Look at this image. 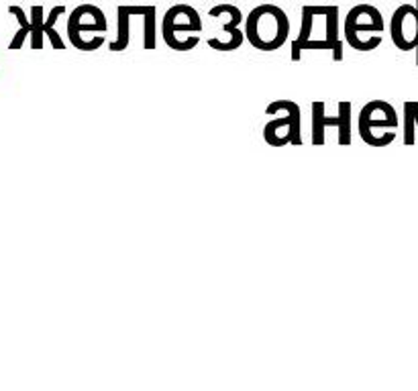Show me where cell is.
Segmentation results:
<instances>
[{
    "instance_id": "cell-3",
    "label": "cell",
    "mask_w": 418,
    "mask_h": 391,
    "mask_svg": "<svg viewBox=\"0 0 418 391\" xmlns=\"http://www.w3.org/2000/svg\"><path fill=\"white\" fill-rule=\"evenodd\" d=\"M365 31H374V33H382L384 31V21H382V14L375 13L374 16H369L367 23H360L357 16L353 13L347 14L345 19V39L347 43L355 49V51H372L375 49L379 43H382V37H372L369 41H361L360 33H365Z\"/></svg>"
},
{
    "instance_id": "cell-7",
    "label": "cell",
    "mask_w": 418,
    "mask_h": 391,
    "mask_svg": "<svg viewBox=\"0 0 418 391\" xmlns=\"http://www.w3.org/2000/svg\"><path fill=\"white\" fill-rule=\"evenodd\" d=\"M241 19H243V14L239 9H235L231 6V21L229 23H225V27H223V33H229L231 35V39L225 43H218L215 41L213 37L208 39V45L213 47V49H217V51H235V49H239L241 47V43L245 39V33H241L237 25L241 23Z\"/></svg>"
},
{
    "instance_id": "cell-14",
    "label": "cell",
    "mask_w": 418,
    "mask_h": 391,
    "mask_svg": "<svg viewBox=\"0 0 418 391\" xmlns=\"http://www.w3.org/2000/svg\"><path fill=\"white\" fill-rule=\"evenodd\" d=\"M143 49H156V9L145 11Z\"/></svg>"
},
{
    "instance_id": "cell-11",
    "label": "cell",
    "mask_w": 418,
    "mask_h": 391,
    "mask_svg": "<svg viewBox=\"0 0 418 391\" xmlns=\"http://www.w3.org/2000/svg\"><path fill=\"white\" fill-rule=\"evenodd\" d=\"M339 145H349L351 143V102H341L339 104Z\"/></svg>"
},
{
    "instance_id": "cell-6",
    "label": "cell",
    "mask_w": 418,
    "mask_h": 391,
    "mask_svg": "<svg viewBox=\"0 0 418 391\" xmlns=\"http://www.w3.org/2000/svg\"><path fill=\"white\" fill-rule=\"evenodd\" d=\"M377 126H389V128H396V126H398V114H396V111L384 114L382 118H374V116L369 114V111L363 106L360 112V135H361V139L365 141L367 145H372V147H382V145H379V141L375 139L374 135H372V131L377 128Z\"/></svg>"
},
{
    "instance_id": "cell-2",
    "label": "cell",
    "mask_w": 418,
    "mask_h": 391,
    "mask_svg": "<svg viewBox=\"0 0 418 391\" xmlns=\"http://www.w3.org/2000/svg\"><path fill=\"white\" fill-rule=\"evenodd\" d=\"M277 111H286L284 116H277L274 121H270L265 128H263V137H265V143L274 147L275 143V135L280 133L282 126H290V137H292V143L290 145H302V137H300V108L294 100H275L272 102L265 112L267 114H275Z\"/></svg>"
},
{
    "instance_id": "cell-8",
    "label": "cell",
    "mask_w": 418,
    "mask_h": 391,
    "mask_svg": "<svg viewBox=\"0 0 418 391\" xmlns=\"http://www.w3.org/2000/svg\"><path fill=\"white\" fill-rule=\"evenodd\" d=\"M339 125V116H329L325 112V102H312V145H325V131L327 126Z\"/></svg>"
},
{
    "instance_id": "cell-4",
    "label": "cell",
    "mask_w": 418,
    "mask_h": 391,
    "mask_svg": "<svg viewBox=\"0 0 418 391\" xmlns=\"http://www.w3.org/2000/svg\"><path fill=\"white\" fill-rule=\"evenodd\" d=\"M106 19H104V14H102L101 9H96V13L90 16V23H84V19H82V14L80 11L76 9L70 16V21H68V37H70V41L72 45L78 49V51H94V47L86 43L82 39V33H86V31H98V33H104L106 31Z\"/></svg>"
},
{
    "instance_id": "cell-1",
    "label": "cell",
    "mask_w": 418,
    "mask_h": 391,
    "mask_svg": "<svg viewBox=\"0 0 418 391\" xmlns=\"http://www.w3.org/2000/svg\"><path fill=\"white\" fill-rule=\"evenodd\" d=\"M290 21L282 9L261 4L253 9L245 21V37L260 51H275L288 41Z\"/></svg>"
},
{
    "instance_id": "cell-10",
    "label": "cell",
    "mask_w": 418,
    "mask_h": 391,
    "mask_svg": "<svg viewBox=\"0 0 418 391\" xmlns=\"http://www.w3.org/2000/svg\"><path fill=\"white\" fill-rule=\"evenodd\" d=\"M417 9L414 6H410V4H404L400 6L394 16H392V41L396 43V47L400 49V51H410L408 49V43L404 39V21L408 19V16H412L410 13H414Z\"/></svg>"
},
{
    "instance_id": "cell-15",
    "label": "cell",
    "mask_w": 418,
    "mask_h": 391,
    "mask_svg": "<svg viewBox=\"0 0 418 391\" xmlns=\"http://www.w3.org/2000/svg\"><path fill=\"white\" fill-rule=\"evenodd\" d=\"M414 111L412 102H404V143L414 145Z\"/></svg>"
},
{
    "instance_id": "cell-5",
    "label": "cell",
    "mask_w": 418,
    "mask_h": 391,
    "mask_svg": "<svg viewBox=\"0 0 418 391\" xmlns=\"http://www.w3.org/2000/svg\"><path fill=\"white\" fill-rule=\"evenodd\" d=\"M202 23L198 13H194L192 16H188L186 23L180 21V11L178 6L170 9L165 16H163V41L168 43V47L172 45L175 33H200Z\"/></svg>"
},
{
    "instance_id": "cell-9",
    "label": "cell",
    "mask_w": 418,
    "mask_h": 391,
    "mask_svg": "<svg viewBox=\"0 0 418 391\" xmlns=\"http://www.w3.org/2000/svg\"><path fill=\"white\" fill-rule=\"evenodd\" d=\"M147 9L139 6H121L118 9V37L111 43V51H125L129 47V16L131 14H145Z\"/></svg>"
},
{
    "instance_id": "cell-12",
    "label": "cell",
    "mask_w": 418,
    "mask_h": 391,
    "mask_svg": "<svg viewBox=\"0 0 418 391\" xmlns=\"http://www.w3.org/2000/svg\"><path fill=\"white\" fill-rule=\"evenodd\" d=\"M44 19H41V9H33V21H31V47L41 49L44 47Z\"/></svg>"
},
{
    "instance_id": "cell-13",
    "label": "cell",
    "mask_w": 418,
    "mask_h": 391,
    "mask_svg": "<svg viewBox=\"0 0 418 391\" xmlns=\"http://www.w3.org/2000/svg\"><path fill=\"white\" fill-rule=\"evenodd\" d=\"M63 13V6H56L53 11H51V14L47 16V21L44 23V33L51 39V45H53V49H58V51H61V49H66V45H63V41H61V37H59L58 33L53 31V23L58 21L59 14Z\"/></svg>"
},
{
    "instance_id": "cell-16",
    "label": "cell",
    "mask_w": 418,
    "mask_h": 391,
    "mask_svg": "<svg viewBox=\"0 0 418 391\" xmlns=\"http://www.w3.org/2000/svg\"><path fill=\"white\" fill-rule=\"evenodd\" d=\"M412 111H414V125L418 126V102H412Z\"/></svg>"
}]
</instances>
